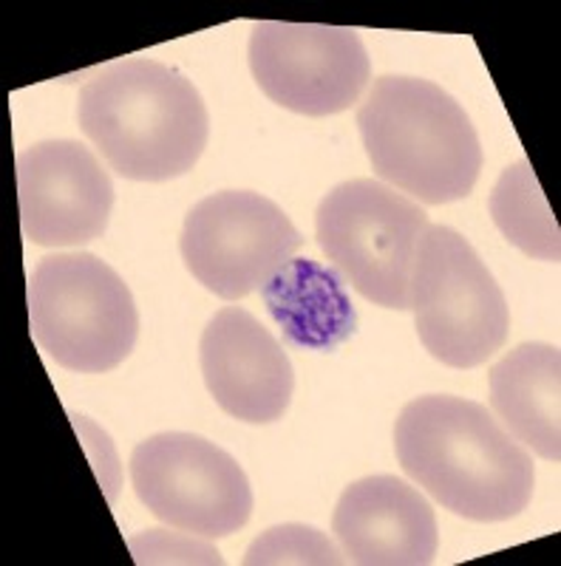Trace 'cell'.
<instances>
[{"label": "cell", "instance_id": "1", "mask_svg": "<svg viewBox=\"0 0 561 566\" xmlns=\"http://www.w3.org/2000/svg\"><path fill=\"white\" fill-rule=\"evenodd\" d=\"M397 462L417 488L468 522H508L530 504V451L479 402L432 394L408 402L394 424Z\"/></svg>", "mask_w": 561, "mask_h": 566}, {"label": "cell", "instance_id": "2", "mask_svg": "<svg viewBox=\"0 0 561 566\" xmlns=\"http://www.w3.org/2000/svg\"><path fill=\"white\" fill-rule=\"evenodd\" d=\"M77 123L105 165L131 181L179 179L210 139V116L196 85L145 57L94 74L80 88Z\"/></svg>", "mask_w": 561, "mask_h": 566}, {"label": "cell", "instance_id": "3", "mask_svg": "<svg viewBox=\"0 0 561 566\" xmlns=\"http://www.w3.org/2000/svg\"><path fill=\"white\" fill-rule=\"evenodd\" d=\"M374 174L419 205L471 196L482 170V145L463 105L419 77L374 80L357 111Z\"/></svg>", "mask_w": 561, "mask_h": 566}, {"label": "cell", "instance_id": "4", "mask_svg": "<svg viewBox=\"0 0 561 566\" xmlns=\"http://www.w3.org/2000/svg\"><path fill=\"white\" fill-rule=\"evenodd\" d=\"M29 321L45 357L77 374L111 371L139 337L128 283L89 252L40 261L29 281Z\"/></svg>", "mask_w": 561, "mask_h": 566}, {"label": "cell", "instance_id": "5", "mask_svg": "<svg viewBox=\"0 0 561 566\" xmlns=\"http://www.w3.org/2000/svg\"><path fill=\"white\" fill-rule=\"evenodd\" d=\"M408 310L434 360L477 368L508 340L510 312L497 277L457 230L428 224L417 244Z\"/></svg>", "mask_w": 561, "mask_h": 566}, {"label": "cell", "instance_id": "6", "mask_svg": "<svg viewBox=\"0 0 561 566\" xmlns=\"http://www.w3.org/2000/svg\"><path fill=\"white\" fill-rule=\"evenodd\" d=\"M426 210L401 190L352 179L323 196L315 212L318 244L366 301L406 312Z\"/></svg>", "mask_w": 561, "mask_h": 566}, {"label": "cell", "instance_id": "7", "mask_svg": "<svg viewBox=\"0 0 561 566\" xmlns=\"http://www.w3.org/2000/svg\"><path fill=\"white\" fill-rule=\"evenodd\" d=\"M136 499L174 530L227 538L250 522L252 488L241 464L196 433H156L131 453Z\"/></svg>", "mask_w": 561, "mask_h": 566}, {"label": "cell", "instance_id": "8", "mask_svg": "<svg viewBox=\"0 0 561 566\" xmlns=\"http://www.w3.org/2000/svg\"><path fill=\"white\" fill-rule=\"evenodd\" d=\"M181 258L190 275L225 301L267 290L301 247L295 224L276 201L250 190L201 199L181 227Z\"/></svg>", "mask_w": 561, "mask_h": 566}, {"label": "cell", "instance_id": "9", "mask_svg": "<svg viewBox=\"0 0 561 566\" xmlns=\"http://www.w3.org/2000/svg\"><path fill=\"white\" fill-rule=\"evenodd\" d=\"M250 71L281 108L332 116L361 103L372 60L355 29L261 20L250 34Z\"/></svg>", "mask_w": 561, "mask_h": 566}, {"label": "cell", "instance_id": "10", "mask_svg": "<svg viewBox=\"0 0 561 566\" xmlns=\"http://www.w3.org/2000/svg\"><path fill=\"white\" fill-rule=\"evenodd\" d=\"M20 227L38 247H80L100 239L114 207L103 161L74 139L38 142L18 154Z\"/></svg>", "mask_w": 561, "mask_h": 566}, {"label": "cell", "instance_id": "11", "mask_svg": "<svg viewBox=\"0 0 561 566\" xmlns=\"http://www.w3.org/2000/svg\"><path fill=\"white\" fill-rule=\"evenodd\" d=\"M201 374L225 413L247 424L281 419L295 391V371L281 343L247 310L227 306L199 343Z\"/></svg>", "mask_w": 561, "mask_h": 566}, {"label": "cell", "instance_id": "12", "mask_svg": "<svg viewBox=\"0 0 561 566\" xmlns=\"http://www.w3.org/2000/svg\"><path fill=\"white\" fill-rule=\"evenodd\" d=\"M346 564L428 566L439 533L426 495L397 476H366L349 484L332 515Z\"/></svg>", "mask_w": 561, "mask_h": 566}, {"label": "cell", "instance_id": "13", "mask_svg": "<svg viewBox=\"0 0 561 566\" xmlns=\"http://www.w3.org/2000/svg\"><path fill=\"white\" fill-rule=\"evenodd\" d=\"M561 352L522 343L490 368V411L536 457L561 459Z\"/></svg>", "mask_w": 561, "mask_h": 566}, {"label": "cell", "instance_id": "14", "mask_svg": "<svg viewBox=\"0 0 561 566\" xmlns=\"http://www.w3.org/2000/svg\"><path fill=\"white\" fill-rule=\"evenodd\" d=\"M264 292L272 315L301 346H332L352 332L355 317L341 283L312 261H290Z\"/></svg>", "mask_w": 561, "mask_h": 566}, {"label": "cell", "instance_id": "15", "mask_svg": "<svg viewBox=\"0 0 561 566\" xmlns=\"http://www.w3.org/2000/svg\"><path fill=\"white\" fill-rule=\"evenodd\" d=\"M490 216L510 244L539 261L561 258V232L530 161L519 159L499 176L490 193Z\"/></svg>", "mask_w": 561, "mask_h": 566}, {"label": "cell", "instance_id": "16", "mask_svg": "<svg viewBox=\"0 0 561 566\" xmlns=\"http://www.w3.org/2000/svg\"><path fill=\"white\" fill-rule=\"evenodd\" d=\"M247 566H278V564H318L337 566L346 564V555L332 544L321 530L307 524H281L267 530L252 541L245 555Z\"/></svg>", "mask_w": 561, "mask_h": 566}, {"label": "cell", "instance_id": "17", "mask_svg": "<svg viewBox=\"0 0 561 566\" xmlns=\"http://www.w3.org/2000/svg\"><path fill=\"white\" fill-rule=\"evenodd\" d=\"M210 538L194 533H168V530H148L128 541V549L136 564H221V555Z\"/></svg>", "mask_w": 561, "mask_h": 566}]
</instances>
